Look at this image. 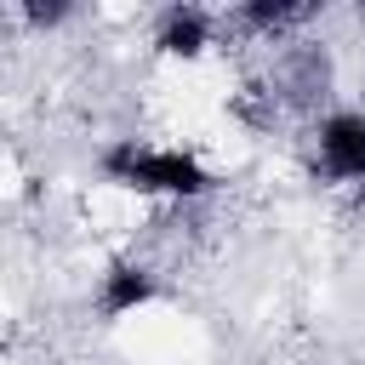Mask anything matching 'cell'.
<instances>
[{"instance_id":"cell-1","label":"cell","mask_w":365,"mask_h":365,"mask_svg":"<svg viewBox=\"0 0 365 365\" xmlns=\"http://www.w3.org/2000/svg\"><path fill=\"white\" fill-rule=\"evenodd\" d=\"M97 171L103 182L114 188H131L143 200H205L217 188L211 165L182 148V143H143V137H114L103 154H97Z\"/></svg>"},{"instance_id":"cell-4","label":"cell","mask_w":365,"mask_h":365,"mask_svg":"<svg viewBox=\"0 0 365 365\" xmlns=\"http://www.w3.org/2000/svg\"><path fill=\"white\" fill-rule=\"evenodd\" d=\"M154 46L165 57H200L205 46H217V11L205 6H160L154 11Z\"/></svg>"},{"instance_id":"cell-3","label":"cell","mask_w":365,"mask_h":365,"mask_svg":"<svg viewBox=\"0 0 365 365\" xmlns=\"http://www.w3.org/2000/svg\"><path fill=\"white\" fill-rule=\"evenodd\" d=\"M160 297V268L143 262V257H108L103 274H97V314L103 319H125L137 308H148Z\"/></svg>"},{"instance_id":"cell-2","label":"cell","mask_w":365,"mask_h":365,"mask_svg":"<svg viewBox=\"0 0 365 365\" xmlns=\"http://www.w3.org/2000/svg\"><path fill=\"white\" fill-rule=\"evenodd\" d=\"M314 171L336 188H365V108H325L308 131Z\"/></svg>"}]
</instances>
